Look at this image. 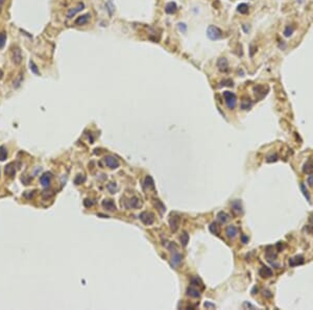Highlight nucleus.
I'll return each mask as SVG.
<instances>
[{
	"instance_id": "6ab92c4d",
	"label": "nucleus",
	"mask_w": 313,
	"mask_h": 310,
	"mask_svg": "<svg viewBox=\"0 0 313 310\" xmlns=\"http://www.w3.org/2000/svg\"><path fill=\"white\" fill-rule=\"evenodd\" d=\"M293 32H294L293 26H286L285 30H284V36H285V37H290Z\"/></svg>"
},
{
	"instance_id": "cd10ccee",
	"label": "nucleus",
	"mask_w": 313,
	"mask_h": 310,
	"mask_svg": "<svg viewBox=\"0 0 313 310\" xmlns=\"http://www.w3.org/2000/svg\"><path fill=\"white\" fill-rule=\"evenodd\" d=\"M130 206H132V207H138V206H139V201H138V198H134L133 200H130Z\"/></svg>"
},
{
	"instance_id": "b1692460",
	"label": "nucleus",
	"mask_w": 313,
	"mask_h": 310,
	"mask_svg": "<svg viewBox=\"0 0 313 310\" xmlns=\"http://www.w3.org/2000/svg\"><path fill=\"white\" fill-rule=\"evenodd\" d=\"M172 262H173V264H179L180 263V262H181V255H179V254H177V255H175V256H173V258H172Z\"/></svg>"
},
{
	"instance_id": "dca6fc26",
	"label": "nucleus",
	"mask_w": 313,
	"mask_h": 310,
	"mask_svg": "<svg viewBox=\"0 0 313 310\" xmlns=\"http://www.w3.org/2000/svg\"><path fill=\"white\" fill-rule=\"evenodd\" d=\"M102 205H103V207H106V208L108 209V210L112 211L115 209V206H114V203L112 202V201L108 200V201H104L103 203H102Z\"/></svg>"
},
{
	"instance_id": "ddd939ff",
	"label": "nucleus",
	"mask_w": 313,
	"mask_h": 310,
	"mask_svg": "<svg viewBox=\"0 0 313 310\" xmlns=\"http://www.w3.org/2000/svg\"><path fill=\"white\" fill-rule=\"evenodd\" d=\"M260 275H261L263 278H267V277H270L271 275H273V272H271V270L269 267L264 266V267H262L260 270Z\"/></svg>"
},
{
	"instance_id": "9b49d317",
	"label": "nucleus",
	"mask_w": 313,
	"mask_h": 310,
	"mask_svg": "<svg viewBox=\"0 0 313 310\" xmlns=\"http://www.w3.org/2000/svg\"><path fill=\"white\" fill-rule=\"evenodd\" d=\"M50 173H45L41 176L40 181H41V184H42L43 187H48L49 184H50Z\"/></svg>"
},
{
	"instance_id": "4468645a",
	"label": "nucleus",
	"mask_w": 313,
	"mask_h": 310,
	"mask_svg": "<svg viewBox=\"0 0 313 310\" xmlns=\"http://www.w3.org/2000/svg\"><path fill=\"white\" fill-rule=\"evenodd\" d=\"M237 12L240 14H247L248 13V5L246 3H240L237 7Z\"/></svg>"
},
{
	"instance_id": "39448f33",
	"label": "nucleus",
	"mask_w": 313,
	"mask_h": 310,
	"mask_svg": "<svg viewBox=\"0 0 313 310\" xmlns=\"http://www.w3.org/2000/svg\"><path fill=\"white\" fill-rule=\"evenodd\" d=\"M84 7H85V4H84L83 2H79L78 4H77L76 7H74V9H70L68 11V13H67V17L68 18H72L73 16L75 15V14H77L78 12L83 11Z\"/></svg>"
},
{
	"instance_id": "a211bd4d",
	"label": "nucleus",
	"mask_w": 313,
	"mask_h": 310,
	"mask_svg": "<svg viewBox=\"0 0 313 310\" xmlns=\"http://www.w3.org/2000/svg\"><path fill=\"white\" fill-rule=\"evenodd\" d=\"M7 42V34L5 32H1L0 34V49H2Z\"/></svg>"
},
{
	"instance_id": "1a4fd4ad",
	"label": "nucleus",
	"mask_w": 313,
	"mask_h": 310,
	"mask_svg": "<svg viewBox=\"0 0 313 310\" xmlns=\"http://www.w3.org/2000/svg\"><path fill=\"white\" fill-rule=\"evenodd\" d=\"M303 172L306 174L313 173V160H309L305 163L304 167H303Z\"/></svg>"
},
{
	"instance_id": "423d86ee",
	"label": "nucleus",
	"mask_w": 313,
	"mask_h": 310,
	"mask_svg": "<svg viewBox=\"0 0 313 310\" xmlns=\"http://www.w3.org/2000/svg\"><path fill=\"white\" fill-rule=\"evenodd\" d=\"M104 161H106V164L111 168H117L118 166H119L118 160L114 157H106L104 158Z\"/></svg>"
},
{
	"instance_id": "9d476101",
	"label": "nucleus",
	"mask_w": 313,
	"mask_h": 310,
	"mask_svg": "<svg viewBox=\"0 0 313 310\" xmlns=\"http://www.w3.org/2000/svg\"><path fill=\"white\" fill-rule=\"evenodd\" d=\"M303 263H304V257H303V256H295L294 258H291V259L289 260L290 266H296Z\"/></svg>"
},
{
	"instance_id": "f8f14e48",
	"label": "nucleus",
	"mask_w": 313,
	"mask_h": 310,
	"mask_svg": "<svg viewBox=\"0 0 313 310\" xmlns=\"http://www.w3.org/2000/svg\"><path fill=\"white\" fill-rule=\"evenodd\" d=\"M227 235L229 236L230 238H234L235 236H236L237 234V229L236 227H234V226H230V227L227 228Z\"/></svg>"
},
{
	"instance_id": "5701e85b",
	"label": "nucleus",
	"mask_w": 313,
	"mask_h": 310,
	"mask_svg": "<svg viewBox=\"0 0 313 310\" xmlns=\"http://www.w3.org/2000/svg\"><path fill=\"white\" fill-rule=\"evenodd\" d=\"M22 82V74H19V76H18V79H16L15 82H14V87L15 88H18L20 86V84H21Z\"/></svg>"
},
{
	"instance_id": "2f4dec72",
	"label": "nucleus",
	"mask_w": 313,
	"mask_h": 310,
	"mask_svg": "<svg viewBox=\"0 0 313 310\" xmlns=\"http://www.w3.org/2000/svg\"><path fill=\"white\" fill-rule=\"evenodd\" d=\"M277 159H278V157H277V156H271V157H269L268 158V159H267V162H273V161H277Z\"/></svg>"
},
{
	"instance_id": "20e7f679",
	"label": "nucleus",
	"mask_w": 313,
	"mask_h": 310,
	"mask_svg": "<svg viewBox=\"0 0 313 310\" xmlns=\"http://www.w3.org/2000/svg\"><path fill=\"white\" fill-rule=\"evenodd\" d=\"M217 67L221 72H227L229 70V62L227 57H219L218 59Z\"/></svg>"
},
{
	"instance_id": "bb28decb",
	"label": "nucleus",
	"mask_w": 313,
	"mask_h": 310,
	"mask_svg": "<svg viewBox=\"0 0 313 310\" xmlns=\"http://www.w3.org/2000/svg\"><path fill=\"white\" fill-rule=\"evenodd\" d=\"M249 49H251V51H249V55H251V57H254L255 52L257 51V46H255L254 44H251V48H249Z\"/></svg>"
},
{
	"instance_id": "a878e982",
	"label": "nucleus",
	"mask_w": 313,
	"mask_h": 310,
	"mask_svg": "<svg viewBox=\"0 0 313 310\" xmlns=\"http://www.w3.org/2000/svg\"><path fill=\"white\" fill-rule=\"evenodd\" d=\"M301 188H302L303 192H304V194H305V196H306V198H307V200H308V201H310V196H309V193H308V191H307V190H306V188H305L304 184H301Z\"/></svg>"
},
{
	"instance_id": "4be33fe9",
	"label": "nucleus",
	"mask_w": 313,
	"mask_h": 310,
	"mask_svg": "<svg viewBox=\"0 0 313 310\" xmlns=\"http://www.w3.org/2000/svg\"><path fill=\"white\" fill-rule=\"evenodd\" d=\"M188 295H191V297H194V298H197L198 295H199V293H198L197 290H195V289H192L190 288L189 290H188Z\"/></svg>"
},
{
	"instance_id": "393cba45",
	"label": "nucleus",
	"mask_w": 313,
	"mask_h": 310,
	"mask_svg": "<svg viewBox=\"0 0 313 310\" xmlns=\"http://www.w3.org/2000/svg\"><path fill=\"white\" fill-rule=\"evenodd\" d=\"M181 241L183 242L184 245H186V244H187V242H188V234L184 233L183 235L181 236Z\"/></svg>"
},
{
	"instance_id": "6e6552de",
	"label": "nucleus",
	"mask_w": 313,
	"mask_h": 310,
	"mask_svg": "<svg viewBox=\"0 0 313 310\" xmlns=\"http://www.w3.org/2000/svg\"><path fill=\"white\" fill-rule=\"evenodd\" d=\"M177 11V5L175 2H168L166 4V7H165V12H166L167 14H170V15L175 14Z\"/></svg>"
},
{
	"instance_id": "f03ea898",
	"label": "nucleus",
	"mask_w": 313,
	"mask_h": 310,
	"mask_svg": "<svg viewBox=\"0 0 313 310\" xmlns=\"http://www.w3.org/2000/svg\"><path fill=\"white\" fill-rule=\"evenodd\" d=\"M224 99H226V104L227 106H228V108L234 109L235 107H236L237 99H236V95H235L234 93H232V92L230 91H224Z\"/></svg>"
},
{
	"instance_id": "412c9836",
	"label": "nucleus",
	"mask_w": 313,
	"mask_h": 310,
	"mask_svg": "<svg viewBox=\"0 0 313 310\" xmlns=\"http://www.w3.org/2000/svg\"><path fill=\"white\" fill-rule=\"evenodd\" d=\"M218 218H219V220H220V221H222V223H226V221L228 220V218H229V217H228V215H227L226 213H224V212H220L219 214H218Z\"/></svg>"
},
{
	"instance_id": "0eeeda50",
	"label": "nucleus",
	"mask_w": 313,
	"mask_h": 310,
	"mask_svg": "<svg viewBox=\"0 0 313 310\" xmlns=\"http://www.w3.org/2000/svg\"><path fill=\"white\" fill-rule=\"evenodd\" d=\"M90 17H91L90 14H86V15L79 16V17L74 21L75 25H84V24H87L90 20Z\"/></svg>"
},
{
	"instance_id": "7ed1b4c3",
	"label": "nucleus",
	"mask_w": 313,
	"mask_h": 310,
	"mask_svg": "<svg viewBox=\"0 0 313 310\" xmlns=\"http://www.w3.org/2000/svg\"><path fill=\"white\" fill-rule=\"evenodd\" d=\"M12 60H13L14 64L15 65H20L22 62V53L21 49L19 47H14L13 50H12Z\"/></svg>"
},
{
	"instance_id": "f3484780",
	"label": "nucleus",
	"mask_w": 313,
	"mask_h": 310,
	"mask_svg": "<svg viewBox=\"0 0 313 310\" xmlns=\"http://www.w3.org/2000/svg\"><path fill=\"white\" fill-rule=\"evenodd\" d=\"M7 157V151L4 146H0V161H4Z\"/></svg>"
},
{
	"instance_id": "2eb2a0df",
	"label": "nucleus",
	"mask_w": 313,
	"mask_h": 310,
	"mask_svg": "<svg viewBox=\"0 0 313 310\" xmlns=\"http://www.w3.org/2000/svg\"><path fill=\"white\" fill-rule=\"evenodd\" d=\"M13 165H14V164L11 163V164H9L7 167H5V174H7V176H13L14 174H15L16 170H15V167H13Z\"/></svg>"
},
{
	"instance_id": "c756f323",
	"label": "nucleus",
	"mask_w": 313,
	"mask_h": 310,
	"mask_svg": "<svg viewBox=\"0 0 313 310\" xmlns=\"http://www.w3.org/2000/svg\"><path fill=\"white\" fill-rule=\"evenodd\" d=\"M307 181H308V184L313 187V174L312 173H311V176H308V180H307Z\"/></svg>"
},
{
	"instance_id": "7c9ffc66",
	"label": "nucleus",
	"mask_w": 313,
	"mask_h": 310,
	"mask_svg": "<svg viewBox=\"0 0 313 310\" xmlns=\"http://www.w3.org/2000/svg\"><path fill=\"white\" fill-rule=\"evenodd\" d=\"M179 28H180V30H181V32H186V25L184 23H180L179 24Z\"/></svg>"
},
{
	"instance_id": "aec40b11",
	"label": "nucleus",
	"mask_w": 313,
	"mask_h": 310,
	"mask_svg": "<svg viewBox=\"0 0 313 310\" xmlns=\"http://www.w3.org/2000/svg\"><path fill=\"white\" fill-rule=\"evenodd\" d=\"M29 66H30V70H32V72L34 73V74H39V73H40V72H39V69H38V67H37V65L34 64L32 61L29 62Z\"/></svg>"
},
{
	"instance_id": "c85d7f7f",
	"label": "nucleus",
	"mask_w": 313,
	"mask_h": 310,
	"mask_svg": "<svg viewBox=\"0 0 313 310\" xmlns=\"http://www.w3.org/2000/svg\"><path fill=\"white\" fill-rule=\"evenodd\" d=\"M145 181H146V185H147V186H149V187H153V182H152V180H151L150 176H147L146 180H145Z\"/></svg>"
},
{
	"instance_id": "f257e3e1",
	"label": "nucleus",
	"mask_w": 313,
	"mask_h": 310,
	"mask_svg": "<svg viewBox=\"0 0 313 310\" xmlns=\"http://www.w3.org/2000/svg\"><path fill=\"white\" fill-rule=\"evenodd\" d=\"M207 36H208V38L210 39V40L216 41V40H219L222 37V32L217 26L210 25L207 28Z\"/></svg>"
}]
</instances>
